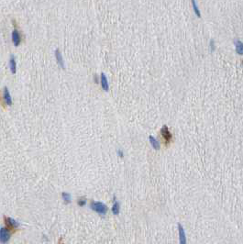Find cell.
<instances>
[{
	"label": "cell",
	"mask_w": 243,
	"mask_h": 244,
	"mask_svg": "<svg viewBox=\"0 0 243 244\" xmlns=\"http://www.w3.org/2000/svg\"><path fill=\"white\" fill-rule=\"evenodd\" d=\"M90 207L93 209L94 211L100 214V215L104 216L106 215L107 212V207L102 202H97V201H91L90 203Z\"/></svg>",
	"instance_id": "obj_1"
},
{
	"label": "cell",
	"mask_w": 243,
	"mask_h": 244,
	"mask_svg": "<svg viewBox=\"0 0 243 244\" xmlns=\"http://www.w3.org/2000/svg\"><path fill=\"white\" fill-rule=\"evenodd\" d=\"M4 223H5L6 228L12 233L16 231L18 228H19V227H20V224H19L17 220H13L11 217H8L7 216L4 217Z\"/></svg>",
	"instance_id": "obj_2"
},
{
	"label": "cell",
	"mask_w": 243,
	"mask_h": 244,
	"mask_svg": "<svg viewBox=\"0 0 243 244\" xmlns=\"http://www.w3.org/2000/svg\"><path fill=\"white\" fill-rule=\"evenodd\" d=\"M10 236H11V232L7 228H0V243L7 244L9 241V240H10Z\"/></svg>",
	"instance_id": "obj_3"
},
{
	"label": "cell",
	"mask_w": 243,
	"mask_h": 244,
	"mask_svg": "<svg viewBox=\"0 0 243 244\" xmlns=\"http://www.w3.org/2000/svg\"><path fill=\"white\" fill-rule=\"evenodd\" d=\"M3 102L5 103V106H7V107L12 106V104H13L10 92H9V89L7 86H5L4 90H3Z\"/></svg>",
	"instance_id": "obj_4"
},
{
	"label": "cell",
	"mask_w": 243,
	"mask_h": 244,
	"mask_svg": "<svg viewBox=\"0 0 243 244\" xmlns=\"http://www.w3.org/2000/svg\"><path fill=\"white\" fill-rule=\"evenodd\" d=\"M11 39H12V42L14 44V46H19L21 43V35L19 33V31H18V29H14V31H12L11 34Z\"/></svg>",
	"instance_id": "obj_5"
},
{
	"label": "cell",
	"mask_w": 243,
	"mask_h": 244,
	"mask_svg": "<svg viewBox=\"0 0 243 244\" xmlns=\"http://www.w3.org/2000/svg\"><path fill=\"white\" fill-rule=\"evenodd\" d=\"M161 134H162V137L163 138V139H164L167 143H169L172 141V133L170 132L169 128H168V127L166 125L162 126V128H161Z\"/></svg>",
	"instance_id": "obj_6"
},
{
	"label": "cell",
	"mask_w": 243,
	"mask_h": 244,
	"mask_svg": "<svg viewBox=\"0 0 243 244\" xmlns=\"http://www.w3.org/2000/svg\"><path fill=\"white\" fill-rule=\"evenodd\" d=\"M178 232H179V242L180 244H186V235L185 230H183V226L180 223H178Z\"/></svg>",
	"instance_id": "obj_7"
},
{
	"label": "cell",
	"mask_w": 243,
	"mask_h": 244,
	"mask_svg": "<svg viewBox=\"0 0 243 244\" xmlns=\"http://www.w3.org/2000/svg\"><path fill=\"white\" fill-rule=\"evenodd\" d=\"M55 59L57 61V63L59 64V66H60L61 68L62 69H65V63H64V60H63V57L62 55V53L60 52V50L59 49H56L55 50Z\"/></svg>",
	"instance_id": "obj_8"
},
{
	"label": "cell",
	"mask_w": 243,
	"mask_h": 244,
	"mask_svg": "<svg viewBox=\"0 0 243 244\" xmlns=\"http://www.w3.org/2000/svg\"><path fill=\"white\" fill-rule=\"evenodd\" d=\"M100 82H101V86H102V88L104 91L107 92L109 90V83H108L107 75L104 73H102L100 75Z\"/></svg>",
	"instance_id": "obj_9"
},
{
	"label": "cell",
	"mask_w": 243,
	"mask_h": 244,
	"mask_svg": "<svg viewBox=\"0 0 243 244\" xmlns=\"http://www.w3.org/2000/svg\"><path fill=\"white\" fill-rule=\"evenodd\" d=\"M9 69H10L12 74H15L17 73V62L13 54H11L10 58H9Z\"/></svg>",
	"instance_id": "obj_10"
},
{
	"label": "cell",
	"mask_w": 243,
	"mask_h": 244,
	"mask_svg": "<svg viewBox=\"0 0 243 244\" xmlns=\"http://www.w3.org/2000/svg\"><path fill=\"white\" fill-rule=\"evenodd\" d=\"M149 141H150V143L151 144V146L154 150H157V151L160 150V148H161L160 142L158 141V139L156 138H154L153 136H150L149 137Z\"/></svg>",
	"instance_id": "obj_11"
},
{
	"label": "cell",
	"mask_w": 243,
	"mask_h": 244,
	"mask_svg": "<svg viewBox=\"0 0 243 244\" xmlns=\"http://www.w3.org/2000/svg\"><path fill=\"white\" fill-rule=\"evenodd\" d=\"M235 48H236L237 53H239L240 55H242L243 54V43L241 41H239V39L235 41Z\"/></svg>",
	"instance_id": "obj_12"
},
{
	"label": "cell",
	"mask_w": 243,
	"mask_h": 244,
	"mask_svg": "<svg viewBox=\"0 0 243 244\" xmlns=\"http://www.w3.org/2000/svg\"><path fill=\"white\" fill-rule=\"evenodd\" d=\"M192 1V6H193V9H194V12L196 15L197 18H201V14H200V9L197 6L196 0H191Z\"/></svg>",
	"instance_id": "obj_13"
},
{
	"label": "cell",
	"mask_w": 243,
	"mask_h": 244,
	"mask_svg": "<svg viewBox=\"0 0 243 244\" xmlns=\"http://www.w3.org/2000/svg\"><path fill=\"white\" fill-rule=\"evenodd\" d=\"M112 212L114 215H118L120 212V205L119 203H118L117 201H115V203H114V205L112 207Z\"/></svg>",
	"instance_id": "obj_14"
},
{
	"label": "cell",
	"mask_w": 243,
	"mask_h": 244,
	"mask_svg": "<svg viewBox=\"0 0 243 244\" xmlns=\"http://www.w3.org/2000/svg\"><path fill=\"white\" fill-rule=\"evenodd\" d=\"M62 197L63 199V201L65 204H69L71 203V200H72V196L69 193H66V192H62Z\"/></svg>",
	"instance_id": "obj_15"
},
{
	"label": "cell",
	"mask_w": 243,
	"mask_h": 244,
	"mask_svg": "<svg viewBox=\"0 0 243 244\" xmlns=\"http://www.w3.org/2000/svg\"><path fill=\"white\" fill-rule=\"evenodd\" d=\"M77 204H78L79 207H83V206H86V199L85 197H80V198L78 199Z\"/></svg>",
	"instance_id": "obj_16"
},
{
	"label": "cell",
	"mask_w": 243,
	"mask_h": 244,
	"mask_svg": "<svg viewBox=\"0 0 243 244\" xmlns=\"http://www.w3.org/2000/svg\"><path fill=\"white\" fill-rule=\"evenodd\" d=\"M209 46H210V49H211V52H212L216 51V43H215L214 39H211V41H210Z\"/></svg>",
	"instance_id": "obj_17"
},
{
	"label": "cell",
	"mask_w": 243,
	"mask_h": 244,
	"mask_svg": "<svg viewBox=\"0 0 243 244\" xmlns=\"http://www.w3.org/2000/svg\"><path fill=\"white\" fill-rule=\"evenodd\" d=\"M117 155L119 156V157H123V156H124L123 151H122V150H119V149H118V150L117 151Z\"/></svg>",
	"instance_id": "obj_18"
},
{
	"label": "cell",
	"mask_w": 243,
	"mask_h": 244,
	"mask_svg": "<svg viewBox=\"0 0 243 244\" xmlns=\"http://www.w3.org/2000/svg\"><path fill=\"white\" fill-rule=\"evenodd\" d=\"M95 82H96V84H98V79H97V75H95Z\"/></svg>",
	"instance_id": "obj_19"
},
{
	"label": "cell",
	"mask_w": 243,
	"mask_h": 244,
	"mask_svg": "<svg viewBox=\"0 0 243 244\" xmlns=\"http://www.w3.org/2000/svg\"><path fill=\"white\" fill-rule=\"evenodd\" d=\"M59 244H63V243L62 242V239H60V241H59Z\"/></svg>",
	"instance_id": "obj_20"
}]
</instances>
